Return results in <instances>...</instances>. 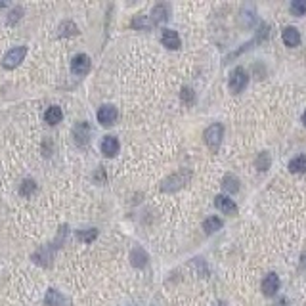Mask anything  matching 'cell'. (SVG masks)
I'll list each match as a JSON object with an SVG mask.
<instances>
[{
    "instance_id": "cell-1",
    "label": "cell",
    "mask_w": 306,
    "mask_h": 306,
    "mask_svg": "<svg viewBox=\"0 0 306 306\" xmlns=\"http://www.w3.org/2000/svg\"><path fill=\"white\" fill-rule=\"evenodd\" d=\"M189 178H191V173H189V171H180V173L171 174V176L165 178L163 184H161V191H165V193H173V191H176V189L184 188V186L189 182Z\"/></svg>"
},
{
    "instance_id": "cell-2",
    "label": "cell",
    "mask_w": 306,
    "mask_h": 306,
    "mask_svg": "<svg viewBox=\"0 0 306 306\" xmlns=\"http://www.w3.org/2000/svg\"><path fill=\"white\" fill-rule=\"evenodd\" d=\"M203 138H205V144L209 146V149H211V151H216V149L220 148L222 138H224V126L220 125V123H214V125H211L205 130Z\"/></svg>"
},
{
    "instance_id": "cell-3",
    "label": "cell",
    "mask_w": 306,
    "mask_h": 306,
    "mask_svg": "<svg viewBox=\"0 0 306 306\" xmlns=\"http://www.w3.org/2000/svg\"><path fill=\"white\" fill-rule=\"evenodd\" d=\"M247 82H249L247 71H245L243 67H236V69L232 71V75H230V82H228V87H230V90H232L234 94H239L241 90H245Z\"/></svg>"
},
{
    "instance_id": "cell-4",
    "label": "cell",
    "mask_w": 306,
    "mask_h": 306,
    "mask_svg": "<svg viewBox=\"0 0 306 306\" xmlns=\"http://www.w3.org/2000/svg\"><path fill=\"white\" fill-rule=\"evenodd\" d=\"M25 55H27V48L25 46L12 48V50H8V52L4 54V58H2V65H4L6 69H14V67H17L19 63L23 62Z\"/></svg>"
},
{
    "instance_id": "cell-5",
    "label": "cell",
    "mask_w": 306,
    "mask_h": 306,
    "mask_svg": "<svg viewBox=\"0 0 306 306\" xmlns=\"http://www.w3.org/2000/svg\"><path fill=\"white\" fill-rule=\"evenodd\" d=\"M90 136H92V128L88 123L85 121H80L75 125L73 128V138H75V144L79 146V148H87L88 144H90Z\"/></svg>"
},
{
    "instance_id": "cell-6",
    "label": "cell",
    "mask_w": 306,
    "mask_h": 306,
    "mask_svg": "<svg viewBox=\"0 0 306 306\" xmlns=\"http://www.w3.org/2000/svg\"><path fill=\"white\" fill-rule=\"evenodd\" d=\"M71 71L75 73V75H87L88 71H90V58L87 54H77L73 60H71Z\"/></svg>"
},
{
    "instance_id": "cell-7",
    "label": "cell",
    "mask_w": 306,
    "mask_h": 306,
    "mask_svg": "<svg viewBox=\"0 0 306 306\" xmlns=\"http://www.w3.org/2000/svg\"><path fill=\"white\" fill-rule=\"evenodd\" d=\"M98 121H100L103 126H111L117 121V109H115L113 105H102V107L98 109Z\"/></svg>"
},
{
    "instance_id": "cell-8",
    "label": "cell",
    "mask_w": 306,
    "mask_h": 306,
    "mask_svg": "<svg viewBox=\"0 0 306 306\" xmlns=\"http://www.w3.org/2000/svg\"><path fill=\"white\" fill-rule=\"evenodd\" d=\"M214 207L222 211L224 214H237V205L228 196H216L214 197Z\"/></svg>"
},
{
    "instance_id": "cell-9",
    "label": "cell",
    "mask_w": 306,
    "mask_h": 306,
    "mask_svg": "<svg viewBox=\"0 0 306 306\" xmlns=\"http://www.w3.org/2000/svg\"><path fill=\"white\" fill-rule=\"evenodd\" d=\"M161 42H163V46H166L169 50H178L182 44L178 33L173 31V29H163V33H161Z\"/></svg>"
},
{
    "instance_id": "cell-10",
    "label": "cell",
    "mask_w": 306,
    "mask_h": 306,
    "mask_svg": "<svg viewBox=\"0 0 306 306\" xmlns=\"http://www.w3.org/2000/svg\"><path fill=\"white\" fill-rule=\"evenodd\" d=\"M280 291V277L275 274H268L264 280H262V293L266 297H274L275 293Z\"/></svg>"
},
{
    "instance_id": "cell-11",
    "label": "cell",
    "mask_w": 306,
    "mask_h": 306,
    "mask_svg": "<svg viewBox=\"0 0 306 306\" xmlns=\"http://www.w3.org/2000/svg\"><path fill=\"white\" fill-rule=\"evenodd\" d=\"M44 304L46 306H71V302H69V298L63 297L60 291L48 289L46 297H44Z\"/></svg>"
},
{
    "instance_id": "cell-12",
    "label": "cell",
    "mask_w": 306,
    "mask_h": 306,
    "mask_svg": "<svg viewBox=\"0 0 306 306\" xmlns=\"http://www.w3.org/2000/svg\"><path fill=\"white\" fill-rule=\"evenodd\" d=\"M169 17H171V6H169V4H163V2L157 4V6L153 8V12H151V21L157 25L165 23Z\"/></svg>"
},
{
    "instance_id": "cell-13",
    "label": "cell",
    "mask_w": 306,
    "mask_h": 306,
    "mask_svg": "<svg viewBox=\"0 0 306 306\" xmlns=\"http://www.w3.org/2000/svg\"><path fill=\"white\" fill-rule=\"evenodd\" d=\"M282 40L285 46L289 48H295L300 44V35H298V31L295 29V27H285L282 33Z\"/></svg>"
},
{
    "instance_id": "cell-14",
    "label": "cell",
    "mask_w": 306,
    "mask_h": 306,
    "mask_svg": "<svg viewBox=\"0 0 306 306\" xmlns=\"http://www.w3.org/2000/svg\"><path fill=\"white\" fill-rule=\"evenodd\" d=\"M102 151L107 157H115L119 151V140L115 136H105L102 140Z\"/></svg>"
},
{
    "instance_id": "cell-15",
    "label": "cell",
    "mask_w": 306,
    "mask_h": 306,
    "mask_svg": "<svg viewBox=\"0 0 306 306\" xmlns=\"http://www.w3.org/2000/svg\"><path fill=\"white\" fill-rule=\"evenodd\" d=\"M130 262H132L134 268H144L148 264V253L142 247H134L132 253H130Z\"/></svg>"
},
{
    "instance_id": "cell-16",
    "label": "cell",
    "mask_w": 306,
    "mask_h": 306,
    "mask_svg": "<svg viewBox=\"0 0 306 306\" xmlns=\"http://www.w3.org/2000/svg\"><path fill=\"white\" fill-rule=\"evenodd\" d=\"M44 119H46L48 125H58V123H62L63 119V111L62 107H58V105H50L44 113Z\"/></svg>"
},
{
    "instance_id": "cell-17",
    "label": "cell",
    "mask_w": 306,
    "mask_h": 306,
    "mask_svg": "<svg viewBox=\"0 0 306 306\" xmlns=\"http://www.w3.org/2000/svg\"><path fill=\"white\" fill-rule=\"evenodd\" d=\"M222 189L226 193H237L239 191V180H237L234 174H226L222 178Z\"/></svg>"
},
{
    "instance_id": "cell-18",
    "label": "cell",
    "mask_w": 306,
    "mask_h": 306,
    "mask_svg": "<svg viewBox=\"0 0 306 306\" xmlns=\"http://www.w3.org/2000/svg\"><path fill=\"white\" fill-rule=\"evenodd\" d=\"M222 220L218 218V216H209V218L203 222V230L205 234H214V232H218V230H222Z\"/></svg>"
},
{
    "instance_id": "cell-19",
    "label": "cell",
    "mask_w": 306,
    "mask_h": 306,
    "mask_svg": "<svg viewBox=\"0 0 306 306\" xmlns=\"http://www.w3.org/2000/svg\"><path fill=\"white\" fill-rule=\"evenodd\" d=\"M257 23V12L253 6H247V8L241 10V25L245 27H253V25Z\"/></svg>"
},
{
    "instance_id": "cell-20",
    "label": "cell",
    "mask_w": 306,
    "mask_h": 306,
    "mask_svg": "<svg viewBox=\"0 0 306 306\" xmlns=\"http://www.w3.org/2000/svg\"><path fill=\"white\" fill-rule=\"evenodd\" d=\"M75 35H79V27L73 21H63L58 29V37H75Z\"/></svg>"
},
{
    "instance_id": "cell-21",
    "label": "cell",
    "mask_w": 306,
    "mask_h": 306,
    "mask_svg": "<svg viewBox=\"0 0 306 306\" xmlns=\"http://www.w3.org/2000/svg\"><path fill=\"white\" fill-rule=\"evenodd\" d=\"M289 171L291 173H295V174L306 173V155H298V157L291 159Z\"/></svg>"
},
{
    "instance_id": "cell-22",
    "label": "cell",
    "mask_w": 306,
    "mask_h": 306,
    "mask_svg": "<svg viewBox=\"0 0 306 306\" xmlns=\"http://www.w3.org/2000/svg\"><path fill=\"white\" fill-rule=\"evenodd\" d=\"M151 25H153V21H151L148 16H136L132 19V27L138 29V31H149Z\"/></svg>"
},
{
    "instance_id": "cell-23",
    "label": "cell",
    "mask_w": 306,
    "mask_h": 306,
    "mask_svg": "<svg viewBox=\"0 0 306 306\" xmlns=\"http://www.w3.org/2000/svg\"><path fill=\"white\" fill-rule=\"evenodd\" d=\"M270 153L268 151H262L259 157H257V169H259L260 173H266L268 169H270Z\"/></svg>"
},
{
    "instance_id": "cell-24",
    "label": "cell",
    "mask_w": 306,
    "mask_h": 306,
    "mask_svg": "<svg viewBox=\"0 0 306 306\" xmlns=\"http://www.w3.org/2000/svg\"><path fill=\"white\" fill-rule=\"evenodd\" d=\"M80 241H87V243H92L96 237H98V230L96 228H90V230H79L77 232Z\"/></svg>"
},
{
    "instance_id": "cell-25",
    "label": "cell",
    "mask_w": 306,
    "mask_h": 306,
    "mask_svg": "<svg viewBox=\"0 0 306 306\" xmlns=\"http://www.w3.org/2000/svg\"><path fill=\"white\" fill-rule=\"evenodd\" d=\"M291 14H293V16H297V17L304 16L306 14V0H293V2H291Z\"/></svg>"
},
{
    "instance_id": "cell-26",
    "label": "cell",
    "mask_w": 306,
    "mask_h": 306,
    "mask_svg": "<svg viewBox=\"0 0 306 306\" xmlns=\"http://www.w3.org/2000/svg\"><path fill=\"white\" fill-rule=\"evenodd\" d=\"M21 16H23V8L21 6H16V8H12L10 10V16L6 17V25H16L19 19H21Z\"/></svg>"
},
{
    "instance_id": "cell-27",
    "label": "cell",
    "mask_w": 306,
    "mask_h": 306,
    "mask_svg": "<svg viewBox=\"0 0 306 306\" xmlns=\"http://www.w3.org/2000/svg\"><path fill=\"white\" fill-rule=\"evenodd\" d=\"M35 189H37V184H35V180H33V178H27V180L21 182V188H19V191H21V196H33V193H35Z\"/></svg>"
},
{
    "instance_id": "cell-28",
    "label": "cell",
    "mask_w": 306,
    "mask_h": 306,
    "mask_svg": "<svg viewBox=\"0 0 306 306\" xmlns=\"http://www.w3.org/2000/svg\"><path fill=\"white\" fill-rule=\"evenodd\" d=\"M180 98L184 100V102L188 103V105H191V103L196 102V94H193V90L191 88H182V94H180Z\"/></svg>"
},
{
    "instance_id": "cell-29",
    "label": "cell",
    "mask_w": 306,
    "mask_h": 306,
    "mask_svg": "<svg viewBox=\"0 0 306 306\" xmlns=\"http://www.w3.org/2000/svg\"><path fill=\"white\" fill-rule=\"evenodd\" d=\"M96 180H105V173H103L102 169H100V171H98V173H96Z\"/></svg>"
},
{
    "instance_id": "cell-30",
    "label": "cell",
    "mask_w": 306,
    "mask_h": 306,
    "mask_svg": "<svg viewBox=\"0 0 306 306\" xmlns=\"http://www.w3.org/2000/svg\"><path fill=\"white\" fill-rule=\"evenodd\" d=\"M287 304V300H285V298H280V302H277V306H285Z\"/></svg>"
},
{
    "instance_id": "cell-31",
    "label": "cell",
    "mask_w": 306,
    "mask_h": 306,
    "mask_svg": "<svg viewBox=\"0 0 306 306\" xmlns=\"http://www.w3.org/2000/svg\"><path fill=\"white\" fill-rule=\"evenodd\" d=\"M302 123L306 125V111H304V115H302Z\"/></svg>"
},
{
    "instance_id": "cell-32",
    "label": "cell",
    "mask_w": 306,
    "mask_h": 306,
    "mask_svg": "<svg viewBox=\"0 0 306 306\" xmlns=\"http://www.w3.org/2000/svg\"><path fill=\"white\" fill-rule=\"evenodd\" d=\"M2 6H6V2H2V0H0V8H2Z\"/></svg>"
},
{
    "instance_id": "cell-33",
    "label": "cell",
    "mask_w": 306,
    "mask_h": 306,
    "mask_svg": "<svg viewBox=\"0 0 306 306\" xmlns=\"http://www.w3.org/2000/svg\"><path fill=\"white\" fill-rule=\"evenodd\" d=\"M218 306H226V304H224V302H220V304Z\"/></svg>"
}]
</instances>
